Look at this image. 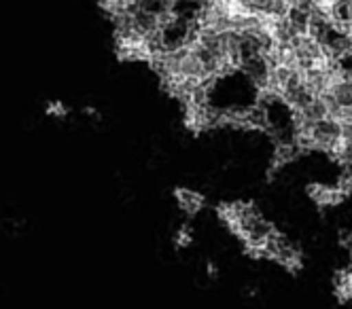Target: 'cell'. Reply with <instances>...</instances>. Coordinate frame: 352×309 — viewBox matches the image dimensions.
I'll list each match as a JSON object with an SVG mask.
<instances>
[{
	"mask_svg": "<svg viewBox=\"0 0 352 309\" xmlns=\"http://www.w3.org/2000/svg\"><path fill=\"white\" fill-rule=\"evenodd\" d=\"M272 70H274V62L267 54H255L248 56L244 60H240L238 64V72L244 76L248 83H253V87L257 89H267L270 79H272Z\"/></svg>",
	"mask_w": 352,
	"mask_h": 309,
	"instance_id": "obj_1",
	"label": "cell"
},
{
	"mask_svg": "<svg viewBox=\"0 0 352 309\" xmlns=\"http://www.w3.org/2000/svg\"><path fill=\"white\" fill-rule=\"evenodd\" d=\"M267 259L283 265L291 273H297L301 267H304V261H301V250L295 244H291L283 233H276L267 242Z\"/></svg>",
	"mask_w": 352,
	"mask_h": 309,
	"instance_id": "obj_2",
	"label": "cell"
},
{
	"mask_svg": "<svg viewBox=\"0 0 352 309\" xmlns=\"http://www.w3.org/2000/svg\"><path fill=\"white\" fill-rule=\"evenodd\" d=\"M310 197L314 199L316 205L320 208H329V205H338L348 197V193L340 187H327V185H310L308 187Z\"/></svg>",
	"mask_w": 352,
	"mask_h": 309,
	"instance_id": "obj_3",
	"label": "cell"
},
{
	"mask_svg": "<svg viewBox=\"0 0 352 309\" xmlns=\"http://www.w3.org/2000/svg\"><path fill=\"white\" fill-rule=\"evenodd\" d=\"M174 197H176V201H179V208L185 214H189V216H195L199 210L204 208V203H206L202 193H195L191 189H176Z\"/></svg>",
	"mask_w": 352,
	"mask_h": 309,
	"instance_id": "obj_4",
	"label": "cell"
},
{
	"mask_svg": "<svg viewBox=\"0 0 352 309\" xmlns=\"http://www.w3.org/2000/svg\"><path fill=\"white\" fill-rule=\"evenodd\" d=\"M327 98L342 108H352V79L350 76H340V79H336Z\"/></svg>",
	"mask_w": 352,
	"mask_h": 309,
	"instance_id": "obj_5",
	"label": "cell"
},
{
	"mask_svg": "<svg viewBox=\"0 0 352 309\" xmlns=\"http://www.w3.org/2000/svg\"><path fill=\"white\" fill-rule=\"evenodd\" d=\"M333 293H336V297H338L340 303L352 301V271L350 269H342V271L336 273Z\"/></svg>",
	"mask_w": 352,
	"mask_h": 309,
	"instance_id": "obj_6",
	"label": "cell"
},
{
	"mask_svg": "<svg viewBox=\"0 0 352 309\" xmlns=\"http://www.w3.org/2000/svg\"><path fill=\"white\" fill-rule=\"evenodd\" d=\"M43 115L47 119H54V121H64L70 117V108H68V104H64L62 100H47L45 106H43Z\"/></svg>",
	"mask_w": 352,
	"mask_h": 309,
	"instance_id": "obj_7",
	"label": "cell"
},
{
	"mask_svg": "<svg viewBox=\"0 0 352 309\" xmlns=\"http://www.w3.org/2000/svg\"><path fill=\"white\" fill-rule=\"evenodd\" d=\"M191 242H193L191 227H189V225H183L179 231H176V236H174V244H176V248H187V246H191Z\"/></svg>",
	"mask_w": 352,
	"mask_h": 309,
	"instance_id": "obj_8",
	"label": "cell"
},
{
	"mask_svg": "<svg viewBox=\"0 0 352 309\" xmlns=\"http://www.w3.org/2000/svg\"><path fill=\"white\" fill-rule=\"evenodd\" d=\"M340 242H342V246L352 254V229H350V231H346V233H342Z\"/></svg>",
	"mask_w": 352,
	"mask_h": 309,
	"instance_id": "obj_9",
	"label": "cell"
},
{
	"mask_svg": "<svg viewBox=\"0 0 352 309\" xmlns=\"http://www.w3.org/2000/svg\"><path fill=\"white\" fill-rule=\"evenodd\" d=\"M206 271H208V275H210V277H217V275H219V269H217V265H214V263H208Z\"/></svg>",
	"mask_w": 352,
	"mask_h": 309,
	"instance_id": "obj_10",
	"label": "cell"
},
{
	"mask_svg": "<svg viewBox=\"0 0 352 309\" xmlns=\"http://www.w3.org/2000/svg\"><path fill=\"white\" fill-rule=\"evenodd\" d=\"M348 269H350V271H352V261H350V265H348Z\"/></svg>",
	"mask_w": 352,
	"mask_h": 309,
	"instance_id": "obj_11",
	"label": "cell"
}]
</instances>
